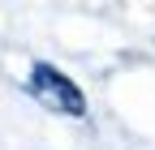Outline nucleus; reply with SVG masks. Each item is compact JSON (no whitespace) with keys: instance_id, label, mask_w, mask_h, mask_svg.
I'll return each instance as SVG.
<instances>
[{"instance_id":"nucleus-1","label":"nucleus","mask_w":155,"mask_h":150,"mask_svg":"<svg viewBox=\"0 0 155 150\" xmlns=\"http://www.w3.org/2000/svg\"><path fill=\"white\" fill-rule=\"evenodd\" d=\"M30 95L52 107V111H65V116H86V99H82V90H78L65 73H56L52 64H35L30 73Z\"/></svg>"}]
</instances>
